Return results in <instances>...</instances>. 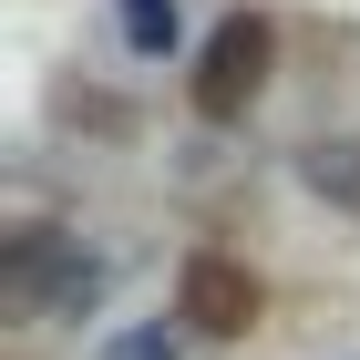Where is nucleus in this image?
<instances>
[{"label":"nucleus","instance_id":"obj_6","mask_svg":"<svg viewBox=\"0 0 360 360\" xmlns=\"http://www.w3.org/2000/svg\"><path fill=\"white\" fill-rule=\"evenodd\" d=\"M113 360H175L165 340H113Z\"/></svg>","mask_w":360,"mask_h":360},{"label":"nucleus","instance_id":"obj_2","mask_svg":"<svg viewBox=\"0 0 360 360\" xmlns=\"http://www.w3.org/2000/svg\"><path fill=\"white\" fill-rule=\"evenodd\" d=\"M268 62H278V31H268V11H226L217 31H206V52H195V72H186V103L206 113V124H237V113L268 93Z\"/></svg>","mask_w":360,"mask_h":360},{"label":"nucleus","instance_id":"obj_3","mask_svg":"<svg viewBox=\"0 0 360 360\" xmlns=\"http://www.w3.org/2000/svg\"><path fill=\"white\" fill-rule=\"evenodd\" d=\"M257 278H248V257H226V248H195L186 268H175V319H186L195 340H248L257 330Z\"/></svg>","mask_w":360,"mask_h":360},{"label":"nucleus","instance_id":"obj_1","mask_svg":"<svg viewBox=\"0 0 360 360\" xmlns=\"http://www.w3.org/2000/svg\"><path fill=\"white\" fill-rule=\"evenodd\" d=\"M0 299L21 309V319H83L103 299V268H93L62 226H21L11 257H0Z\"/></svg>","mask_w":360,"mask_h":360},{"label":"nucleus","instance_id":"obj_5","mask_svg":"<svg viewBox=\"0 0 360 360\" xmlns=\"http://www.w3.org/2000/svg\"><path fill=\"white\" fill-rule=\"evenodd\" d=\"M124 41L134 52H165L175 41V0H124Z\"/></svg>","mask_w":360,"mask_h":360},{"label":"nucleus","instance_id":"obj_4","mask_svg":"<svg viewBox=\"0 0 360 360\" xmlns=\"http://www.w3.org/2000/svg\"><path fill=\"white\" fill-rule=\"evenodd\" d=\"M299 175L330 195V206H350V217H360V144H309V155H299Z\"/></svg>","mask_w":360,"mask_h":360}]
</instances>
